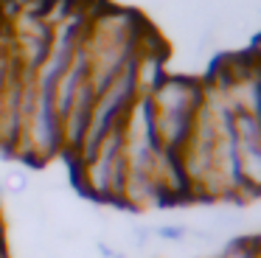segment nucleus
<instances>
[{"label":"nucleus","mask_w":261,"mask_h":258,"mask_svg":"<svg viewBox=\"0 0 261 258\" xmlns=\"http://www.w3.org/2000/svg\"><path fill=\"white\" fill-rule=\"evenodd\" d=\"M233 151L242 194L255 196L261 188V123L255 112L233 110Z\"/></svg>","instance_id":"7ed1b4c3"},{"label":"nucleus","mask_w":261,"mask_h":258,"mask_svg":"<svg viewBox=\"0 0 261 258\" xmlns=\"http://www.w3.org/2000/svg\"><path fill=\"white\" fill-rule=\"evenodd\" d=\"M222 258H261V250H258V239H239L222 252Z\"/></svg>","instance_id":"20e7f679"},{"label":"nucleus","mask_w":261,"mask_h":258,"mask_svg":"<svg viewBox=\"0 0 261 258\" xmlns=\"http://www.w3.org/2000/svg\"><path fill=\"white\" fill-rule=\"evenodd\" d=\"M0 241H6V219H3V208H0Z\"/></svg>","instance_id":"39448f33"},{"label":"nucleus","mask_w":261,"mask_h":258,"mask_svg":"<svg viewBox=\"0 0 261 258\" xmlns=\"http://www.w3.org/2000/svg\"><path fill=\"white\" fill-rule=\"evenodd\" d=\"M76 168V185L82 196L93 202H107L121 205V191L126 179V160H124V143H121V126L113 129L93 151L73 163Z\"/></svg>","instance_id":"f03ea898"},{"label":"nucleus","mask_w":261,"mask_h":258,"mask_svg":"<svg viewBox=\"0 0 261 258\" xmlns=\"http://www.w3.org/2000/svg\"><path fill=\"white\" fill-rule=\"evenodd\" d=\"M0 258H12V252H9V247H0Z\"/></svg>","instance_id":"423d86ee"},{"label":"nucleus","mask_w":261,"mask_h":258,"mask_svg":"<svg viewBox=\"0 0 261 258\" xmlns=\"http://www.w3.org/2000/svg\"><path fill=\"white\" fill-rule=\"evenodd\" d=\"M205 101V87L186 76H163L146 93L149 118L158 146L169 154H180L194 132Z\"/></svg>","instance_id":"f257e3e1"}]
</instances>
